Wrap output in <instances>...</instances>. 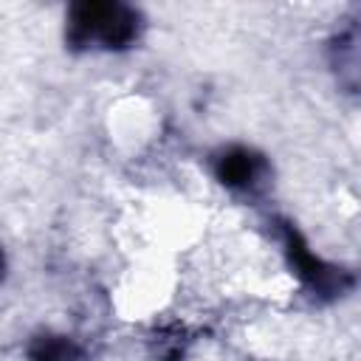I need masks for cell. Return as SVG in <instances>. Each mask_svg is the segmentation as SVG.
<instances>
[{"label": "cell", "instance_id": "cell-2", "mask_svg": "<svg viewBox=\"0 0 361 361\" xmlns=\"http://www.w3.org/2000/svg\"><path fill=\"white\" fill-rule=\"evenodd\" d=\"M220 175H223V180H228V183H245V180L251 178V158H248L245 152H231V155L223 161Z\"/></svg>", "mask_w": 361, "mask_h": 361}, {"label": "cell", "instance_id": "cell-1", "mask_svg": "<svg viewBox=\"0 0 361 361\" xmlns=\"http://www.w3.org/2000/svg\"><path fill=\"white\" fill-rule=\"evenodd\" d=\"M102 37L104 45H127L135 37V14L124 6H107V3H79L71 11L68 37L76 45L90 42V37Z\"/></svg>", "mask_w": 361, "mask_h": 361}]
</instances>
